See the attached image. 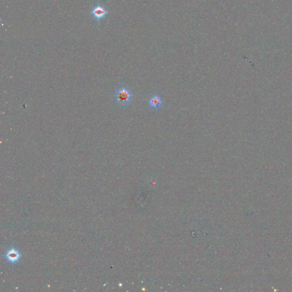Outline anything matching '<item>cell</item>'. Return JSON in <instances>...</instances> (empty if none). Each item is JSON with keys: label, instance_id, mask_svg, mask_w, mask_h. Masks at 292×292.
<instances>
[{"label": "cell", "instance_id": "6da1fadb", "mask_svg": "<svg viewBox=\"0 0 292 292\" xmlns=\"http://www.w3.org/2000/svg\"><path fill=\"white\" fill-rule=\"evenodd\" d=\"M149 107L155 111H158L161 108L163 100L161 96L158 94H153L148 100Z\"/></svg>", "mask_w": 292, "mask_h": 292}, {"label": "cell", "instance_id": "7a4b0ae2", "mask_svg": "<svg viewBox=\"0 0 292 292\" xmlns=\"http://www.w3.org/2000/svg\"><path fill=\"white\" fill-rule=\"evenodd\" d=\"M6 258L10 263H15L20 260V252L17 249L12 248L7 252Z\"/></svg>", "mask_w": 292, "mask_h": 292}, {"label": "cell", "instance_id": "3957f363", "mask_svg": "<svg viewBox=\"0 0 292 292\" xmlns=\"http://www.w3.org/2000/svg\"><path fill=\"white\" fill-rule=\"evenodd\" d=\"M118 98L120 101L126 103L131 100V94L128 91L123 90L119 93Z\"/></svg>", "mask_w": 292, "mask_h": 292}, {"label": "cell", "instance_id": "277c9868", "mask_svg": "<svg viewBox=\"0 0 292 292\" xmlns=\"http://www.w3.org/2000/svg\"><path fill=\"white\" fill-rule=\"evenodd\" d=\"M95 14L97 15L101 16L103 14V11L102 9H97V12L95 13Z\"/></svg>", "mask_w": 292, "mask_h": 292}]
</instances>
